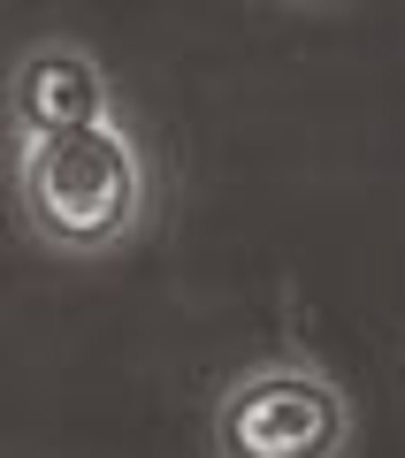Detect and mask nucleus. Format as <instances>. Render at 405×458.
<instances>
[{
  "mask_svg": "<svg viewBox=\"0 0 405 458\" xmlns=\"http://www.w3.org/2000/svg\"><path fill=\"white\" fill-rule=\"evenodd\" d=\"M8 114H16L23 138L108 123V77H99V62L84 47H69V38H39V47L16 62V77H8Z\"/></svg>",
  "mask_w": 405,
  "mask_h": 458,
  "instance_id": "nucleus-3",
  "label": "nucleus"
},
{
  "mask_svg": "<svg viewBox=\"0 0 405 458\" xmlns=\"http://www.w3.org/2000/svg\"><path fill=\"white\" fill-rule=\"evenodd\" d=\"M344 436H352V405L306 360L253 367L214 405V458H337Z\"/></svg>",
  "mask_w": 405,
  "mask_h": 458,
  "instance_id": "nucleus-2",
  "label": "nucleus"
},
{
  "mask_svg": "<svg viewBox=\"0 0 405 458\" xmlns=\"http://www.w3.org/2000/svg\"><path fill=\"white\" fill-rule=\"evenodd\" d=\"M146 207V161L123 123L23 138V214L62 252H108L138 229Z\"/></svg>",
  "mask_w": 405,
  "mask_h": 458,
  "instance_id": "nucleus-1",
  "label": "nucleus"
}]
</instances>
